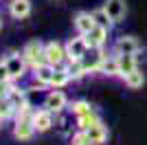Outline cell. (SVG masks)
I'll use <instances>...</instances> for the list:
<instances>
[{
    "label": "cell",
    "instance_id": "cell-20",
    "mask_svg": "<svg viewBox=\"0 0 147 145\" xmlns=\"http://www.w3.org/2000/svg\"><path fill=\"white\" fill-rule=\"evenodd\" d=\"M123 81H125V86H127L129 90H138V88H143V84H145V72H143L141 68H136V70H132L129 75H125Z\"/></svg>",
    "mask_w": 147,
    "mask_h": 145
},
{
    "label": "cell",
    "instance_id": "cell-17",
    "mask_svg": "<svg viewBox=\"0 0 147 145\" xmlns=\"http://www.w3.org/2000/svg\"><path fill=\"white\" fill-rule=\"evenodd\" d=\"M99 72L105 75V77H119V60H117V55L114 53H105Z\"/></svg>",
    "mask_w": 147,
    "mask_h": 145
},
{
    "label": "cell",
    "instance_id": "cell-12",
    "mask_svg": "<svg viewBox=\"0 0 147 145\" xmlns=\"http://www.w3.org/2000/svg\"><path fill=\"white\" fill-rule=\"evenodd\" d=\"M31 70H33V84H37L40 88L51 86V79H53V70H55V66H51L49 62H44V64H40V66L31 68Z\"/></svg>",
    "mask_w": 147,
    "mask_h": 145
},
{
    "label": "cell",
    "instance_id": "cell-26",
    "mask_svg": "<svg viewBox=\"0 0 147 145\" xmlns=\"http://www.w3.org/2000/svg\"><path fill=\"white\" fill-rule=\"evenodd\" d=\"M70 145H94V143L90 141L86 130H77V132L70 136Z\"/></svg>",
    "mask_w": 147,
    "mask_h": 145
},
{
    "label": "cell",
    "instance_id": "cell-10",
    "mask_svg": "<svg viewBox=\"0 0 147 145\" xmlns=\"http://www.w3.org/2000/svg\"><path fill=\"white\" fill-rule=\"evenodd\" d=\"M86 51H88V44H86V40H84V35H77L75 37H70L66 42V55H68V62H75V60H81L84 55H86Z\"/></svg>",
    "mask_w": 147,
    "mask_h": 145
},
{
    "label": "cell",
    "instance_id": "cell-23",
    "mask_svg": "<svg viewBox=\"0 0 147 145\" xmlns=\"http://www.w3.org/2000/svg\"><path fill=\"white\" fill-rule=\"evenodd\" d=\"M9 119H16V108L5 97V99H0V121H9Z\"/></svg>",
    "mask_w": 147,
    "mask_h": 145
},
{
    "label": "cell",
    "instance_id": "cell-4",
    "mask_svg": "<svg viewBox=\"0 0 147 145\" xmlns=\"http://www.w3.org/2000/svg\"><path fill=\"white\" fill-rule=\"evenodd\" d=\"M5 64H7V68H9L11 81H20V79L26 75V68H29V64H26L22 53H9L5 57Z\"/></svg>",
    "mask_w": 147,
    "mask_h": 145
},
{
    "label": "cell",
    "instance_id": "cell-18",
    "mask_svg": "<svg viewBox=\"0 0 147 145\" xmlns=\"http://www.w3.org/2000/svg\"><path fill=\"white\" fill-rule=\"evenodd\" d=\"M7 99L11 101V106L16 108V112H18L20 108H24L26 103H31L29 99H26V90H22V88H18L16 86V81L11 84V90H9V95H7Z\"/></svg>",
    "mask_w": 147,
    "mask_h": 145
},
{
    "label": "cell",
    "instance_id": "cell-8",
    "mask_svg": "<svg viewBox=\"0 0 147 145\" xmlns=\"http://www.w3.org/2000/svg\"><path fill=\"white\" fill-rule=\"evenodd\" d=\"M108 35H110V29L94 24L86 35H84V40H86L88 48H105V44H108Z\"/></svg>",
    "mask_w": 147,
    "mask_h": 145
},
{
    "label": "cell",
    "instance_id": "cell-19",
    "mask_svg": "<svg viewBox=\"0 0 147 145\" xmlns=\"http://www.w3.org/2000/svg\"><path fill=\"white\" fill-rule=\"evenodd\" d=\"M119 60V77H125V75H129L132 70H136L138 68V62H136V55H117Z\"/></svg>",
    "mask_w": 147,
    "mask_h": 145
},
{
    "label": "cell",
    "instance_id": "cell-15",
    "mask_svg": "<svg viewBox=\"0 0 147 145\" xmlns=\"http://www.w3.org/2000/svg\"><path fill=\"white\" fill-rule=\"evenodd\" d=\"M9 16L16 20H24L31 16V0H11L9 2Z\"/></svg>",
    "mask_w": 147,
    "mask_h": 145
},
{
    "label": "cell",
    "instance_id": "cell-1",
    "mask_svg": "<svg viewBox=\"0 0 147 145\" xmlns=\"http://www.w3.org/2000/svg\"><path fill=\"white\" fill-rule=\"evenodd\" d=\"M44 55H46V62L51 66H61L68 62V55H66V44L57 42V40H51V42L44 44Z\"/></svg>",
    "mask_w": 147,
    "mask_h": 145
},
{
    "label": "cell",
    "instance_id": "cell-6",
    "mask_svg": "<svg viewBox=\"0 0 147 145\" xmlns=\"http://www.w3.org/2000/svg\"><path fill=\"white\" fill-rule=\"evenodd\" d=\"M103 57H105V48H88L86 55L79 62H81V66H84V70L90 75V72H99Z\"/></svg>",
    "mask_w": 147,
    "mask_h": 145
},
{
    "label": "cell",
    "instance_id": "cell-30",
    "mask_svg": "<svg viewBox=\"0 0 147 145\" xmlns=\"http://www.w3.org/2000/svg\"><path fill=\"white\" fill-rule=\"evenodd\" d=\"M0 123H2V121H0Z\"/></svg>",
    "mask_w": 147,
    "mask_h": 145
},
{
    "label": "cell",
    "instance_id": "cell-28",
    "mask_svg": "<svg viewBox=\"0 0 147 145\" xmlns=\"http://www.w3.org/2000/svg\"><path fill=\"white\" fill-rule=\"evenodd\" d=\"M11 84H13V81H0V99H5V97L9 95V90H11Z\"/></svg>",
    "mask_w": 147,
    "mask_h": 145
},
{
    "label": "cell",
    "instance_id": "cell-11",
    "mask_svg": "<svg viewBox=\"0 0 147 145\" xmlns=\"http://www.w3.org/2000/svg\"><path fill=\"white\" fill-rule=\"evenodd\" d=\"M35 125L31 119H16L13 121V139L18 141H31L35 136Z\"/></svg>",
    "mask_w": 147,
    "mask_h": 145
},
{
    "label": "cell",
    "instance_id": "cell-14",
    "mask_svg": "<svg viewBox=\"0 0 147 145\" xmlns=\"http://www.w3.org/2000/svg\"><path fill=\"white\" fill-rule=\"evenodd\" d=\"M73 26H75V31H77L79 35H86L88 31L94 26L92 13H90V11H79V13H75V18H73Z\"/></svg>",
    "mask_w": 147,
    "mask_h": 145
},
{
    "label": "cell",
    "instance_id": "cell-2",
    "mask_svg": "<svg viewBox=\"0 0 147 145\" xmlns=\"http://www.w3.org/2000/svg\"><path fill=\"white\" fill-rule=\"evenodd\" d=\"M22 55H24L26 64H29V68H35L40 66V64H44L46 62V55H44V44L40 42V40H31V42L24 44V48H22Z\"/></svg>",
    "mask_w": 147,
    "mask_h": 145
},
{
    "label": "cell",
    "instance_id": "cell-5",
    "mask_svg": "<svg viewBox=\"0 0 147 145\" xmlns=\"http://www.w3.org/2000/svg\"><path fill=\"white\" fill-rule=\"evenodd\" d=\"M44 108H49L55 115H61L68 108V97L61 92V88H51L44 97Z\"/></svg>",
    "mask_w": 147,
    "mask_h": 145
},
{
    "label": "cell",
    "instance_id": "cell-24",
    "mask_svg": "<svg viewBox=\"0 0 147 145\" xmlns=\"http://www.w3.org/2000/svg\"><path fill=\"white\" fill-rule=\"evenodd\" d=\"M68 110L73 112L75 117H79V115H86V112H90L92 106L88 101H84V99H79V101H73V103H68Z\"/></svg>",
    "mask_w": 147,
    "mask_h": 145
},
{
    "label": "cell",
    "instance_id": "cell-9",
    "mask_svg": "<svg viewBox=\"0 0 147 145\" xmlns=\"http://www.w3.org/2000/svg\"><path fill=\"white\" fill-rule=\"evenodd\" d=\"M101 7L105 9V13L110 16V20L114 24L123 22L125 16H127V5H125V0H105Z\"/></svg>",
    "mask_w": 147,
    "mask_h": 145
},
{
    "label": "cell",
    "instance_id": "cell-7",
    "mask_svg": "<svg viewBox=\"0 0 147 145\" xmlns=\"http://www.w3.org/2000/svg\"><path fill=\"white\" fill-rule=\"evenodd\" d=\"M31 121H33L37 132H49L51 127L55 125V112H51L49 108H37V110H33Z\"/></svg>",
    "mask_w": 147,
    "mask_h": 145
},
{
    "label": "cell",
    "instance_id": "cell-13",
    "mask_svg": "<svg viewBox=\"0 0 147 145\" xmlns=\"http://www.w3.org/2000/svg\"><path fill=\"white\" fill-rule=\"evenodd\" d=\"M86 132H88V136H90V141H92L94 145H105V143H108V136H110L108 125H105L101 119H99L97 123H92Z\"/></svg>",
    "mask_w": 147,
    "mask_h": 145
},
{
    "label": "cell",
    "instance_id": "cell-22",
    "mask_svg": "<svg viewBox=\"0 0 147 145\" xmlns=\"http://www.w3.org/2000/svg\"><path fill=\"white\" fill-rule=\"evenodd\" d=\"M90 13H92V20H94V24H99V26H105V29H110V31H112L114 22L110 20V16L105 13L103 7H99V9H94V11H90Z\"/></svg>",
    "mask_w": 147,
    "mask_h": 145
},
{
    "label": "cell",
    "instance_id": "cell-3",
    "mask_svg": "<svg viewBox=\"0 0 147 145\" xmlns=\"http://www.w3.org/2000/svg\"><path fill=\"white\" fill-rule=\"evenodd\" d=\"M143 51V44L138 42V37L134 35H121L117 37V42L112 46L114 55H138Z\"/></svg>",
    "mask_w": 147,
    "mask_h": 145
},
{
    "label": "cell",
    "instance_id": "cell-16",
    "mask_svg": "<svg viewBox=\"0 0 147 145\" xmlns=\"http://www.w3.org/2000/svg\"><path fill=\"white\" fill-rule=\"evenodd\" d=\"M70 81H73V77H70V70H68V62H66V64H61V66H57L55 70H53L51 88H64V86H68Z\"/></svg>",
    "mask_w": 147,
    "mask_h": 145
},
{
    "label": "cell",
    "instance_id": "cell-25",
    "mask_svg": "<svg viewBox=\"0 0 147 145\" xmlns=\"http://www.w3.org/2000/svg\"><path fill=\"white\" fill-rule=\"evenodd\" d=\"M68 70H70V77H73V81H77V79H81V77H86V75H88V72L84 70V66H81V62H79V60L68 62Z\"/></svg>",
    "mask_w": 147,
    "mask_h": 145
},
{
    "label": "cell",
    "instance_id": "cell-21",
    "mask_svg": "<svg viewBox=\"0 0 147 145\" xmlns=\"http://www.w3.org/2000/svg\"><path fill=\"white\" fill-rule=\"evenodd\" d=\"M99 119H101V117H99V112L92 108L90 112H86V115L75 117V125H77V130H88V127H90L92 123H97Z\"/></svg>",
    "mask_w": 147,
    "mask_h": 145
},
{
    "label": "cell",
    "instance_id": "cell-27",
    "mask_svg": "<svg viewBox=\"0 0 147 145\" xmlns=\"http://www.w3.org/2000/svg\"><path fill=\"white\" fill-rule=\"evenodd\" d=\"M0 81H11V75H9V68H7L5 60H0Z\"/></svg>",
    "mask_w": 147,
    "mask_h": 145
},
{
    "label": "cell",
    "instance_id": "cell-29",
    "mask_svg": "<svg viewBox=\"0 0 147 145\" xmlns=\"http://www.w3.org/2000/svg\"><path fill=\"white\" fill-rule=\"evenodd\" d=\"M0 29H2V18H0Z\"/></svg>",
    "mask_w": 147,
    "mask_h": 145
}]
</instances>
